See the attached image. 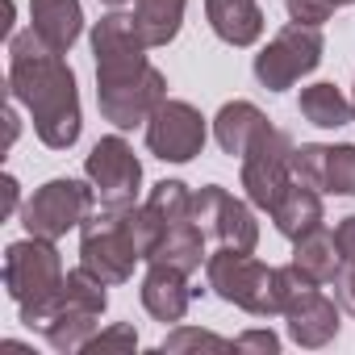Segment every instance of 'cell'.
Here are the masks:
<instances>
[{
  "label": "cell",
  "instance_id": "cell-1",
  "mask_svg": "<svg viewBox=\"0 0 355 355\" xmlns=\"http://www.w3.org/2000/svg\"><path fill=\"white\" fill-rule=\"evenodd\" d=\"M146 42L125 13H105L92 26L96 55V105L101 117L117 130H134L150 121V113L167 101V76L146 59Z\"/></svg>",
  "mask_w": 355,
  "mask_h": 355
},
{
  "label": "cell",
  "instance_id": "cell-2",
  "mask_svg": "<svg viewBox=\"0 0 355 355\" xmlns=\"http://www.w3.org/2000/svg\"><path fill=\"white\" fill-rule=\"evenodd\" d=\"M9 92L17 105H26L42 146L71 150L80 142L84 117H80L76 71L34 30H21L9 38Z\"/></svg>",
  "mask_w": 355,
  "mask_h": 355
},
{
  "label": "cell",
  "instance_id": "cell-3",
  "mask_svg": "<svg viewBox=\"0 0 355 355\" xmlns=\"http://www.w3.org/2000/svg\"><path fill=\"white\" fill-rule=\"evenodd\" d=\"M63 280H67V272H63V259L51 239L30 234V239L5 247V288L17 301L21 322L30 330L34 326L42 330L55 318V309L63 301Z\"/></svg>",
  "mask_w": 355,
  "mask_h": 355
},
{
  "label": "cell",
  "instance_id": "cell-4",
  "mask_svg": "<svg viewBox=\"0 0 355 355\" xmlns=\"http://www.w3.org/2000/svg\"><path fill=\"white\" fill-rule=\"evenodd\" d=\"M205 280L209 288L239 305L251 318H276L284 313V284H280V268H268L255 259V251H239V247H218L205 259Z\"/></svg>",
  "mask_w": 355,
  "mask_h": 355
},
{
  "label": "cell",
  "instance_id": "cell-5",
  "mask_svg": "<svg viewBox=\"0 0 355 355\" xmlns=\"http://www.w3.org/2000/svg\"><path fill=\"white\" fill-rule=\"evenodd\" d=\"M80 263L101 276L109 288L125 284L134 276V263H142V251L130 230V209H92L80 226Z\"/></svg>",
  "mask_w": 355,
  "mask_h": 355
},
{
  "label": "cell",
  "instance_id": "cell-6",
  "mask_svg": "<svg viewBox=\"0 0 355 355\" xmlns=\"http://www.w3.org/2000/svg\"><path fill=\"white\" fill-rule=\"evenodd\" d=\"M96 193L84 180H71V175H55L42 189H34V197L21 205V226L34 239H51L59 243L67 230H80L84 218L92 214Z\"/></svg>",
  "mask_w": 355,
  "mask_h": 355
},
{
  "label": "cell",
  "instance_id": "cell-7",
  "mask_svg": "<svg viewBox=\"0 0 355 355\" xmlns=\"http://www.w3.org/2000/svg\"><path fill=\"white\" fill-rule=\"evenodd\" d=\"M322 30L318 26H301V21H288L259 55H255V80L268 88V92H284L293 88L301 76H309L318 63H322Z\"/></svg>",
  "mask_w": 355,
  "mask_h": 355
},
{
  "label": "cell",
  "instance_id": "cell-8",
  "mask_svg": "<svg viewBox=\"0 0 355 355\" xmlns=\"http://www.w3.org/2000/svg\"><path fill=\"white\" fill-rule=\"evenodd\" d=\"M293 184V138L268 125L243 155V189L255 209H276L284 189Z\"/></svg>",
  "mask_w": 355,
  "mask_h": 355
},
{
  "label": "cell",
  "instance_id": "cell-9",
  "mask_svg": "<svg viewBox=\"0 0 355 355\" xmlns=\"http://www.w3.org/2000/svg\"><path fill=\"white\" fill-rule=\"evenodd\" d=\"M84 175H88V184L96 193V205L134 209V197H138V184H142V163H138L134 146L121 134H109L88 150Z\"/></svg>",
  "mask_w": 355,
  "mask_h": 355
},
{
  "label": "cell",
  "instance_id": "cell-10",
  "mask_svg": "<svg viewBox=\"0 0 355 355\" xmlns=\"http://www.w3.org/2000/svg\"><path fill=\"white\" fill-rule=\"evenodd\" d=\"M205 138H209V125L201 117L197 105L189 101H163L150 121H146V150L163 163H189L205 150Z\"/></svg>",
  "mask_w": 355,
  "mask_h": 355
},
{
  "label": "cell",
  "instance_id": "cell-11",
  "mask_svg": "<svg viewBox=\"0 0 355 355\" xmlns=\"http://www.w3.org/2000/svg\"><path fill=\"white\" fill-rule=\"evenodd\" d=\"M193 222L205 230V239H218L222 247H239V251L259 247V222L251 205L230 197L222 184H205L201 193H193Z\"/></svg>",
  "mask_w": 355,
  "mask_h": 355
},
{
  "label": "cell",
  "instance_id": "cell-12",
  "mask_svg": "<svg viewBox=\"0 0 355 355\" xmlns=\"http://www.w3.org/2000/svg\"><path fill=\"white\" fill-rule=\"evenodd\" d=\"M338 301H330L326 293H318V288H309V293H301L288 309H284V322H288V338L297 343V347H305V351H318V347H326V343H334L338 338Z\"/></svg>",
  "mask_w": 355,
  "mask_h": 355
},
{
  "label": "cell",
  "instance_id": "cell-13",
  "mask_svg": "<svg viewBox=\"0 0 355 355\" xmlns=\"http://www.w3.org/2000/svg\"><path fill=\"white\" fill-rule=\"evenodd\" d=\"M142 309L155 318V322H184L189 305H193V288H189V276L175 272L167 263H150L146 276H142Z\"/></svg>",
  "mask_w": 355,
  "mask_h": 355
},
{
  "label": "cell",
  "instance_id": "cell-14",
  "mask_svg": "<svg viewBox=\"0 0 355 355\" xmlns=\"http://www.w3.org/2000/svg\"><path fill=\"white\" fill-rule=\"evenodd\" d=\"M30 30L55 51L67 55L84 34V9L80 0H30Z\"/></svg>",
  "mask_w": 355,
  "mask_h": 355
},
{
  "label": "cell",
  "instance_id": "cell-15",
  "mask_svg": "<svg viewBox=\"0 0 355 355\" xmlns=\"http://www.w3.org/2000/svg\"><path fill=\"white\" fill-rule=\"evenodd\" d=\"M205 17L226 46H255L263 38V9L255 0H205Z\"/></svg>",
  "mask_w": 355,
  "mask_h": 355
},
{
  "label": "cell",
  "instance_id": "cell-16",
  "mask_svg": "<svg viewBox=\"0 0 355 355\" xmlns=\"http://www.w3.org/2000/svg\"><path fill=\"white\" fill-rule=\"evenodd\" d=\"M272 222H276V230H280L284 239H293V243L305 239L309 230H318V226L326 222V214H322V193L309 189V184H301V180H293V184L284 189V197L276 201Z\"/></svg>",
  "mask_w": 355,
  "mask_h": 355
},
{
  "label": "cell",
  "instance_id": "cell-17",
  "mask_svg": "<svg viewBox=\"0 0 355 355\" xmlns=\"http://www.w3.org/2000/svg\"><path fill=\"white\" fill-rule=\"evenodd\" d=\"M268 130V117H263V109L259 105H251V101H230V105H222L218 109V117H214V138H218V146L226 150V155H247V146L259 138Z\"/></svg>",
  "mask_w": 355,
  "mask_h": 355
},
{
  "label": "cell",
  "instance_id": "cell-18",
  "mask_svg": "<svg viewBox=\"0 0 355 355\" xmlns=\"http://www.w3.org/2000/svg\"><path fill=\"white\" fill-rule=\"evenodd\" d=\"M209 255H205V230L189 218V222H175V226H167V234H163V243L155 247V255L146 259V263H167V268H175V272H184V276H193L201 263H205Z\"/></svg>",
  "mask_w": 355,
  "mask_h": 355
},
{
  "label": "cell",
  "instance_id": "cell-19",
  "mask_svg": "<svg viewBox=\"0 0 355 355\" xmlns=\"http://www.w3.org/2000/svg\"><path fill=\"white\" fill-rule=\"evenodd\" d=\"M293 268H297L301 276H309L313 284H334V276H338V268H343V251H338L334 234L318 226V230H309L305 239H297V243H293Z\"/></svg>",
  "mask_w": 355,
  "mask_h": 355
},
{
  "label": "cell",
  "instance_id": "cell-20",
  "mask_svg": "<svg viewBox=\"0 0 355 355\" xmlns=\"http://www.w3.org/2000/svg\"><path fill=\"white\" fill-rule=\"evenodd\" d=\"M184 9H189V0H134V26L142 42L146 46L175 42V34L184 26Z\"/></svg>",
  "mask_w": 355,
  "mask_h": 355
},
{
  "label": "cell",
  "instance_id": "cell-21",
  "mask_svg": "<svg viewBox=\"0 0 355 355\" xmlns=\"http://www.w3.org/2000/svg\"><path fill=\"white\" fill-rule=\"evenodd\" d=\"M96 326H101V313H92V309H76V305H59L55 318L42 326V334H46V343H51L55 351L76 355V351H84V347L92 343Z\"/></svg>",
  "mask_w": 355,
  "mask_h": 355
},
{
  "label": "cell",
  "instance_id": "cell-22",
  "mask_svg": "<svg viewBox=\"0 0 355 355\" xmlns=\"http://www.w3.org/2000/svg\"><path fill=\"white\" fill-rule=\"evenodd\" d=\"M301 117L318 130H338L355 121V101H347L334 84H309L301 88Z\"/></svg>",
  "mask_w": 355,
  "mask_h": 355
},
{
  "label": "cell",
  "instance_id": "cell-23",
  "mask_svg": "<svg viewBox=\"0 0 355 355\" xmlns=\"http://www.w3.org/2000/svg\"><path fill=\"white\" fill-rule=\"evenodd\" d=\"M146 205L163 218V226H175V222H189L193 218V193L184 180H159L146 197Z\"/></svg>",
  "mask_w": 355,
  "mask_h": 355
},
{
  "label": "cell",
  "instance_id": "cell-24",
  "mask_svg": "<svg viewBox=\"0 0 355 355\" xmlns=\"http://www.w3.org/2000/svg\"><path fill=\"white\" fill-rule=\"evenodd\" d=\"M326 167H330V146H322V142L293 146V180L326 193Z\"/></svg>",
  "mask_w": 355,
  "mask_h": 355
},
{
  "label": "cell",
  "instance_id": "cell-25",
  "mask_svg": "<svg viewBox=\"0 0 355 355\" xmlns=\"http://www.w3.org/2000/svg\"><path fill=\"white\" fill-rule=\"evenodd\" d=\"M159 351H167V355H184V351H234V343L222 338V334H214V330L175 326V330L159 343Z\"/></svg>",
  "mask_w": 355,
  "mask_h": 355
},
{
  "label": "cell",
  "instance_id": "cell-26",
  "mask_svg": "<svg viewBox=\"0 0 355 355\" xmlns=\"http://www.w3.org/2000/svg\"><path fill=\"white\" fill-rule=\"evenodd\" d=\"M326 193L334 197H355V146H330V167H326Z\"/></svg>",
  "mask_w": 355,
  "mask_h": 355
},
{
  "label": "cell",
  "instance_id": "cell-27",
  "mask_svg": "<svg viewBox=\"0 0 355 355\" xmlns=\"http://www.w3.org/2000/svg\"><path fill=\"white\" fill-rule=\"evenodd\" d=\"M134 347H138V330H134L130 322H113L109 330H96L84 351L96 355V351H134Z\"/></svg>",
  "mask_w": 355,
  "mask_h": 355
},
{
  "label": "cell",
  "instance_id": "cell-28",
  "mask_svg": "<svg viewBox=\"0 0 355 355\" xmlns=\"http://www.w3.org/2000/svg\"><path fill=\"white\" fill-rule=\"evenodd\" d=\"M288 5V17L301 21V26H326L338 9V0H284Z\"/></svg>",
  "mask_w": 355,
  "mask_h": 355
},
{
  "label": "cell",
  "instance_id": "cell-29",
  "mask_svg": "<svg viewBox=\"0 0 355 355\" xmlns=\"http://www.w3.org/2000/svg\"><path fill=\"white\" fill-rule=\"evenodd\" d=\"M234 351H259V355H276L280 351V338L272 330H247L234 338Z\"/></svg>",
  "mask_w": 355,
  "mask_h": 355
},
{
  "label": "cell",
  "instance_id": "cell-30",
  "mask_svg": "<svg viewBox=\"0 0 355 355\" xmlns=\"http://www.w3.org/2000/svg\"><path fill=\"white\" fill-rule=\"evenodd\" d=\"M334 301L355 318V263H343L334 276Z\"/></svg>",
  "mask_w": 355,
  "mask_h": 355
},
{
  "label": "cell",
  "instance_id": "cell-31",
  "mask_svg": "<svg viewBox=\"0 0 355 355\" xmlns=\"http://www.w3.org/2000/svg\"><path fill=\"white\" fill-rule=\"evenodd\" d=\"M334 243H338V251H343V263H355V214L334 226Z\"/></svg>",
  "mask_w": 355,
  "mask_h": 355
},
{
  "label": "cell",
  "instance_id": "cell-32",
  "mask_svg": "<svg viewBox=\"0 0 355 355\" xmlns=\"http://www.w3.org/2000/svg\"><path fill=\"white\" fill-rule=\"evenodd\" d=\"M17 205H21V189H17L13 175H5V218H13V214H17Z\"/></svg>",
  "mask_w": 355,
  "mask_h": 355
},
{
  "label": "cell",
  "instance_id": "cell-33",
  "mask_svg": "<svg viewBox=\"0 0 355 355\" xmlns=\"http://www.w3.org/2000/svg\"><path fill=\"white\" fill-rule=\"evenodd\" d=\"M17 130H21V125H17V113H13V109H9V142H13V138H17Z\"/></svg>",
  "mask_w": 355,
  "mask_h": 355
},
{
  "label": "cell",
  "instance_id": "cell-34",
  "mask_svg": "<svg viewBox=\"0 0 355 355\" xmlns=\"http://www.w3.org/2000/svg\"><path fill=\"white\" fill-rule=\"evenodd\" d=\"M101 5H109V9H121V5H130V0H101Z\"/></svg>",
  "mask_w": 355,
  "mask_h": 355
},
{
  "label": "cell",
  "instance_id": "cell-35",
  "mask_svg": "<svg viewBox=\"0 0 355 355\" xmlns=\"http://www.w3.org/2000/svg\"><path fill=\"white\" fill-rule=\"evenodd\" d=\"M343 5H355V0H338V9H343Z\"/></svg>",
  "mask_w": 355,
  "mask_h": 355
}]
</instances>
